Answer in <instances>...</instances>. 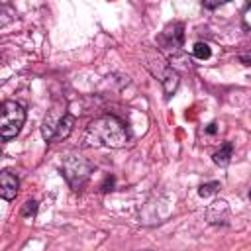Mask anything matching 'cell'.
<instances>
[{"label": "cell", "instance_id": "6da1fadb", "mask_svg": "<svg viewBox=\"0 0 251 251\" xmlns=\"http://www.w3.org/2000/svg\"><path fill=\"white\" fill-rule=\"evenodd\" d=\"M86 135L92 139V143L112 147V149L124 147L127 143L126 126L116 116H102V118L90 122L86 127Z\"/></svg>", "mask_w": 251, "mask_h": 251}, {"label": "cell", "instance_id": "7a4b0ae2", "mask_svg": "<svg viewBox=\"0 0 251 251\" xmlns=\"http://www.w3.org/2000/svg\"><path fill=\"white\" fill-rule=\"evenodd\" d=\"M25 120V110L16 100H6L0 104V141H10L18 135Z\"/></svg>", "mask_w": 251, "mask_h": 251}, {"label": "cell", "instance_id": "3957f363", "mask_svg": "<svg viewBox=\"0 0 251 251\" xmlns=\"http://www.w3.org/2000/svg\"><path fill=\"white\" fill-rule=\"evenodd\" d=\"M90 173H92V167H90V163H88L86 159H82V157H69V159L63 163V175H65L67 182H69L75 190H78V188L88 180Z\"/></svg>", "mask_w": 251, "mask_h": 251}, {"label": "cell", "instance_id": "277c9868", "mask_svg": "<svg viewBox=\"0 0 251 251\" xmlns=\"http://www.w3.org/2000/svg\"><path fill=\"white\" fill-rule=\"evenodd\" d=\"M65 102L63 104H59V106H53L49 112H47V116H45V120H43V137L47 139V141H53V135H55V129H57V126H59V122L65 118Z\"/></svg>", "mask_w": 251, "mask_h": 251}, {"label": "cell", "instance_id": "5b68a950", "mask_svg": "<svg viewBox=\"0 0 251 251\" xmlns=\"http://www.w3.org/2000/svg\"><path fill=\"white\" fill-rule=\"evenodd\" d=\"M20 180L14 173L10 171H0V198L4 200H14L18 194Z\"/></svg>", "mask_w": 251, "mask_h": 251}, {"label": "cell", "instance_id": "8992f818", "mask_svg": "<svg viewBox=\"0 0 251 251\" xmlns=\"http://www.w3.org/2000/svg\"><path fill=\"white\" fill-rule=\"evenodd\" d=\"M73 124H75V118H73L71 114H65V118L59 122L57 129H55L53 141H55V139H65V137L71 133V129H73Z\"/></svg>", "mask_w": 251, "mask_h": 251}, {"label": "cell", "instance_id": "52a82bcc", "mask_svg": "<svg viewBox=\"0 0 251 251\" xmlns=\"http://www.w3.org/2000/svg\"><path fill=\"white\" fill-rule=\"evenodd\" d=\"M161 82H163L165 92L171 96V94L176 90V86H178V75H176L173 69H167L165 75H163V78H161Z\"/></svg>", "mask_w": 251, "mask_h": 251}, {"label": "cell", "instance_id": "ba28073f", "mask_svg": "<svg viewBox=\"0 0 251 251\" xmlns=\"http://www.w3.org/2000/svg\"><path fill=\"white\" fill-rule=\"evenodd\" d=\"M163 37H169V45H173V47L182 45V37H184V33H182V24H175L173 27H169Z\"/></svg>", "mask_w": 251, "mask_h": 251}, {"label": "cell", "instance_id": "9c48e42d", "mask_svg": "<svg viewBox=\"0 0 251 251\" xmlns=\"http://www.w3.org/2000/svg\"><path fill=\"white\" fill-rule=\"evenodd\" d=\"M231 151H233V145H231V143H224L222 149L214 155V161H216L218 165H227V163H229V157H231Z\"/></svg>", "mask_w": 251, "mask_h": 251}, {"label": "cell", "instance_id": "30bf717a", "mask_svg": "<svg viewBox=\"0 0 251 251\" xmlns=\"http://www.w3.org/2000/svg\"><path fill=\"white\" fill-rule=\"evenodd\" d=\"M192 53H194V57L196 59H208L210 55H212V51H210V47L206 45V43H194V47H192Z\"/></svg>", "mask_w": 251, "mask_h": 251}, {"label": "cell", "instance_id": "8fae6325", "mask_svg": "<svg viewBox=\"0 0 251 251\" xmlns=\"http://www.w3.org/2000/svg\"><path fill=\"white\" fill-rule=\"evenodd\" d=\"M218 188H220V182H216V180H214V182H206V184H202V186L198 188V194H200V196H210V194H214Z\"/></svg>", "mask_w": 251, "mask_h": 251}, {"label": "cell", "instance_id": "7c38bea8", "mask_svg": "<svg viewBox=\"0 0 251 251\" xmlns=\"http://www.w3.org/2000/svg\"><path fill=\"white\" fill-rule=\"evenodd\" d=\"M35 212H37V202L35 200L25 202V206L22 208V216L24 218H31V216H35Z\"/></svg>", "mask_w": 251, "mask_h": 251}, {"label": "cell", "instance_id": "4fadbf2b", "mask_svg": "<svg viewBox=\"0 0 251 251\" xmlns=\"http://www.w3.org/2000/svg\"><path fill=\"white\" fill-rule=\"evenodd\" d=\"M204 6H206V8H216V6H218V2H206Z\"/></svg>", "mask_w": 251, "mask_h": 251}, {"label": "cell", "instance_id": "5bb4252c", "mask_svg": "<svg viewBox=\"0 0 251 251\" xmlns=\"http://www.w3.org/2000/svg\"><path fill=\"white\" fill-rule=\"evenodd\" d=\"M214 131H216V124H210L208 126V133H214Z\"/></svg>", "mask_w": 251, "mask_h": 251}]
</instances>
